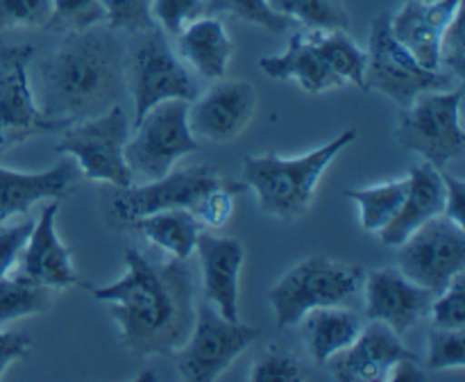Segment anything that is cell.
<instances>
[{"label": "cell", "mask_w": 465, "mask_h": 382, "mask_svg": "<svg viewBox=\"0 0 465 382\" xmlns=\"http://www.w3.org/2000/svg\"><path fill=\"white\" fill-rule=\"evenodd\" d=\"M440 71L450 73L459 82L465 75V48H463V25L461 12L452 18L440 41Z\"/></svg>", "instance_id": "ab89813d"}, {"label": "cell", "mask_w": 465, "mask_h": 382, "mask_svg": "<svg viewBox=\"0 0 465 382\" xmlns=\"http://www.w3.org/2000/svg\"><path fill=\"white\" fill-rule=\"evenodd\" d=\"M82 177L73 157H64L48 171L21 173L0 166V223L23 216L41 200H59Z\"/></svg>", "instance_id": "ffe728a7"}, {"label": "cell", "mask_w": 465, "mask_h": 382, "mask_svg": "<svg viewBox=\"0 0 465 382\" xmlns=\"http://www.w3.org/2000/svg\"><path fill=\"white\" fill-rule=\"evenodd\" d=\"M457 77L445 71L425 68L391 30L389 14H380L371 25L363 71V89L380 91L393 103L407 107L422 91L452 89ZM459 82V80H457ZM461 85V82H459Z\"/></svg>", "instance_id": "52a82bcc"}, {"label": "cell", "mask_w": 465, "mask_h": 382, "mask_svg": "<svg viewBox=\"0 0 465 382\" xmlns=\"http://www.w3.org/2000/svg\"><path fill=\"white\" fill-rule=\"evenodd\" d=\"M130 132V118L118 103L98 116L66 127L64 136L57 141V153L75 159L82 176L89 180L107 182L118 189H125L134 185V177L123 157Z\"/></svg>", "instance_id": "9c48e42d"}, {"label": "cell", "mask_w": 465, "mask_h": 382, "mask_svg": "<svg viewBox=\"0 0 465 382\" xmlns=\"http://www.w3.org/2000/svg\"><path fill=\"white\" fill-rule=\"evenodd\" d=\"M252 382H298L302 380V371L293 355L282 353L275 346L266 350L250 373Z\"/></svg>", "instance_id": "74e56055"}, {"label": "cell", "mask_w": 465, "mask_h": 382, "mask_svg": "<svg viewBox=\"0 0 465 382\" xmlns=\"http://www.w3.org/2000/svg\"><path fill=\"white\" fill-rule=\"evenodd\" d=\"M153 16L163 32L177 36L191 21L204 16V0H154Z\"/></svg>", "instance_id": "8d00e7d4"}, {"label": "cell", "mask_w": 465, "mask_h": 382, "mask_svg": "<svg viewBox=\"0 0 465 382\" xmlns=\"http://www.w3.org/2000/svg\"><path fill=\"white\" fill-rule=\"evenodd\" d=\"M461 5L463 0H407L391 16V30L422 66L440 71V41L452 18L461 12Z\"/></svg>", "instance_id": "d6986e66"}, {"label": "cell", "mask_w": 465, "mask_h": 382, "mask_svg": "<svg viewBox=\"0 0 465 382\" xmlns=\"http://www.w3.org/2000/svg\"><path fill=\"white\" fill-rule=\"evenodd\" d=\"M104 9V21L112 30L145 32L157 25L153 16L154 0H100Z\"/></svg>", "instance_id": "d6a6232c"}, {"label": "cell", "mask_w": 465, "mask_h": 382, "mask_svg": "<svg viewBox=\"0 0 465 382\" xmlns=\"http://www.w3.org/2000/svg\"><path fill=\"white\" fill-rule=\"evenodd\" d=\"M104 23V9L100 0H53L45 30L71 35V32L89 30V27Z\"/></svg>", "instance_id": "4dcf8cb0"}, {"label": "cell", "mask_w": 465, "mask_h": 382, "mask_svg": "<svg viewBox=\"0 0 465 382\" xmlns=\"http://www.w3.org/2000/svg\"><path fill=\"white\" fill-rule=\"evenodd\" d=\"M30 86L45 116L71 123L94 118L125 94V50L103 23L71 32L30 73Z\"/></svg>", "instance_id": "7a4b0ae2"}, {"label": "cell", "mask_w": 465, "mask_h": 382, "mask_svg": "<svg viewBox=\"0 0 465 382\" xmlns=\"http://www.w3.org/2000/svg\"><path fill=\"white\" fill-rule=\"evenodd\" d=\"M53 0H0V32L14 27H45Z\"/></svg>", "instance_id": "d590c367"}, {"label": "cell", "mask_w": 465, "mask_h": 382, "mask_svg": "<svg viewBox=\"0 0 465 382\" xmlns=\"http://www.w3.org/2000/svg\"><path fill=\"white\" fill-rule=\"evenodd\" d=\"M361 291L368 321L386 323L400 337L430 314L436 296L409 280L398 266L368 271Z\"/></svg>", "instance_id": "5bb4252c"}, {"label": "cell", "mask_w": 465, "mask_h": 382, "mask_svg": "<svg viewBox=\"0 0 465 382\" xmlns=\"http://www.w3.org/2000/svg\"><path fill=\"white\" fill-rule=\"evenodd\" d=\"M130 226L139 235H143L150 244L159 246L175 259H189L195 250V241L203 232L189 209H162V212L143 214V216L134 218Z\"/></svg>", "instance_id": "d4e9b609"}, {"label": "cell", "mask_w": 465, "mask_h": 382, "mask_svg": "<svg viewBox=\"0 0 465 382\" xmlns=\"http://www.w3.org/2000/svg\"><path fill=\"white\" fill-rule=\"evenodd\" d=\"M409 191V177L395 182H386L368 189H348L345 196L359 205L361 212V227L366 232H380L398 216Z\"/></svg>", "instance_id": "4316f807"}, {"label": "cell", "mask_w": 465, "mask_h": 382, "mask_svg": "<svg viewBox=\"0 0 465 382\" xmlns=\"http://www.w3.org/2000/svg\"><path fill=\"white\" fill-rule=\"evenodd\" d=\"M398 268L416 285L440 294L465 271V227L445 214L430 218L398 246Z\"/></svg>", "instance_id": "7c38bea8"}, {"label": "cell", "mask_w": 465, "mask_h": 382, "mask_svg": "<svg viewBox=\"0 0 465 382\" xmlns=\"http://www.w3.org/2000/svg\"><path fill=\"white\" fill-rule=\"evenodd\" d=\"M32 57V45L0 48V150L73 126L64 118L45 116L39 109L30 86Z\"/></svg>", "instance_id": "8fae6325"}, {"label": "cell", "mask_w": 465, "mask_h": 382, "mask_svg": "<svg viewBox=\"0 0 465 382\" xmlns=\"http://www.w3.org/2000/svg\"><path fill=\"white\" fill-rule=\"evenodd\" d=\"M204 14H232L239 21L263 27L268 32H284L293 23L272 12L266 0H204Z\"/></svg>", "instance_id": "1f68e13d"}, {"label": "cell", "mask_w": 465, "mask_h": 382, "mask_svg": "<svg viewBox=\"0 0 465 382\" xmlns=\"http://www.w3.org/2000/svg\"><path fill=\"white\" fill-rule=\"evenodd\" d=\"M272 12L307 30H348L350 14L343 0H266Z\"/></svg>", "instance_id": "f1b7e54d"}, {"label": "cell", "mask_w": 465, "mask_h": 382, "mask_svg": "<svg viewBox=\"0 0 465 382\" xmlns=\"http://www.w3.org/2000/svg\"><path fill=\"white\" fill-rule=\"evenodd\" d=\"M407 177L409 191L398 216L377 232L381 244L391 246V248H398L422 223L445 212V185L440 168L431 166L430 162H422L416 164Z\"/></svg>", "instance_id": "44dd1931"}, {"label": "cell", "mask_w": 465, "mask_h": 382, "mask_svg": "<svg viewBox=\"0 0 465 382\" xmlns=\"http://www.w3.org/2000/svg\"><path fill=\"white\" fill-rule=\"evenodd\" d=\"M434 327L463 330L465 327V271L459 273L440 294L434 296L430 307Z\"/></svg>", "instance_id": "836d02e7"}, {"label": "cell", "mask_w": 465, "mask_h": 382, "mask_svg": "<svg viewBox=\"0 0 465 382\" xmlns=\"http://www.w3.org/2000/svg\"><path fill=\"white\" fill-rule=\"evenodd\" d=\"M123 148L134 182L159 180L173 171L184 155L200 150L189 127V100L171 98L150 107L136 123Z\"/></svg>", "instance_id": "5b68a950"}, {"label": "cell", "mask_w": 465, "mask_h": 382, "mask_svg": "<svg viewBox=\"0 0 465 382\" xmlns=\"http://www.w3.org/2000/svg\"><path fill=\"white\" fill-rule=\"evenodd\" d=\"M465 367V335L463 330H443L431 327L430 332V357L427 368H463Z\"/></svg>", "instance_id": "e575fe53"}, {"label": "cell", "mask_w": 465, "mask_h": 382, "mask_svg": "<svg viewBox=\"0 0 465 382\" xmlns=\"http://www.w3.org/2000/svg\"><path fill=\"white\" fill-rule=\"evenodd\" d=\"M357 139V130H343L330 144L302 155L280 157L275 153L245 157L243 185L257 194L259 209L280 221H298L312 207L318 180L341 150Z\"/></svg>", "instance_id": "3957f363"}, {"label": "cell", "mask_w": 465, "mask_h": 382, "mask_svg": "<svg viewBox=\"0 0 465 382\" xmlns=\"http://www.w3.org/2000/svg\"><path fill=\"white\" fill-rule=\"evenodd\" d=\"M427 3H436V0H427Z\"/></svg>", "instance_id": "7bdbcfd3"}, {"label": "cell", "mask_w": 465, "mask_h": 382, "mask_svg": "<svg viewBox=\"0 0 465 382\" xmlns=\"http://www.w3.org/2000/svg\"><path fill=\"white\" fill-rule=\"evenodd\" d=\"M245 189L248 186L243 182H221V185L207 189L195 200L191 214H193V218L200 223L203 230H218V227L230 221L232 212H234V198L243 194Z\"/></svg>", "instance_id": "f546056e"}, {"label": "cell", "mask_w": 465, "mask_h": 382, "mask_svg": "<svg viewBox=\"0 0 465 382\" xmlns=\"http://www.w3.org/2000/svg\"><path fill=\"white\" fill-rule=\"evenodd\" d=\"M136 35L139 41L125 57L127 89L134 105L132 123L139 121L150 107L162 100L180 98L193 103L200 96V86L180 55L173 50L166 32L154 25Z\"/></svg>", "instance_id": "8992f818"}, {"label": "cell", "mask_w": 465, "mask_h": 382, "mask_svg": "<svg viewBox=\"0 0 465 382\" xmlns=\"http://www.w3.org/2000/svg\"><path fill=\"white\" fill-rule=\"evenodd\" d=\"M32 348V337L25 332H9L0 327V380L12 362L25 357Z\"/></svg>", "instance_id": "60d3db41"}, {"label": "cell", "mask_w": 465, "mask_h": 382, "mask_svg": "<svg viewBox=\"0 0 465 382\" xmlns=\"http://www.w3.org/2000/svg\"><path fill=\"white\" fill-rule=\"evenodd\" d=\"M259 68L272 80H295L307 94H321V91L339 89L345 85L343 77L331 68L325 55L316 48L307 30L295 32L286 53L263 57L259 62Z\"/></svg>", "instance_id": "7402d4cb"}, {"label": "cell", "mask_w": 465, "mask_h": 382, "mask_svg": "<svg viewBox=\"0 0 465 382\" xmlns=\"http://www.w3.org/2000/svg\"><path fill=\"white\" fill-rule=\"evenodd\" d=\"M54 289L12 271L0 280V327L16 323L25 317L45 314L53 307Z\"/></svg>", "instance_id": "484cf974"}, {"label": "cell", "mask_w": 465, "mask_h": 382, "mask_svg": "<svg viewBox=\"0 0 465 382\" xmlns=\"http://www.w3.org/2000/svg\"><path fill=\"white\" fill-rule=\"evenodd\" d=\"M225 182V177L218 176L209 166L182 168V171L166 173L159 180L141 182V185L118 189L112 196V209L116 218L130 226L134 218L143 214L162 212V209H189L195 200L212 186Z\"/></svg>", "instance_id": "4fadbf2b"}, {"label": "cell", "mask_w": 465, "mask_h": 382, "mask_svg": "<svg viewBox=\"0 0 465 382\" xmlns=\"http://www.w3.org/2000/svg\"><path fill=\"white\" fill-rule=\"evenodd\" d=\"M177 55L200 77L216 82L225 77L227 64L234 55V44L218 14H204L177 35Z\"/></svg>", "instance_id": "603a6c76"}, {"label": "cell", "mask_w": 465, "mask_h": 382, "mask_svg": "<svg viewBox=\"0 0 465 382\" xmlns=\"http://www.w3.org/2000/svg\"><path fill=\"white\" fill-rule=\"evenodd\" d=\"M257 94L248 80H216V85L189 103V127L195 139L225 141L236 139L252 121Z\"/></svg>", "instance_id": "9a60e30c"}, {"label": "cell", "mask_w": 465, "mask_h": 382, "mask_svg": "<svg viewBox=\"0 0 465 382\" xmlns=\"http://www.w3.org/2000/svg\"><path fill=\"white\" fill-rule=\"evenodd\" d=\"M316 48L325 55L345 85H357L363 89V71H366V53L345 35V30H307Z\"/></svg>", "instance_id": "83f0119b"}, {"label": "cell", "mask_w": 465, "mask_h": 382, "mask_svg": "<svg viewBox=\"0 0 465 382\" xmlns=\"http://www.w3.org/2000/svg\"><path fill=\"white\" fill-rule=\"evenodd\" d=\"M363 271L325 255H312L286 271L268 291L277 326L293 327L318 307H354L363 289Z\"/></svg>", "instance_id": "277c9868"}, {"label": "cell", "mask_w": 465, "mask_h": 382, "mask_svg": "<svg viewBox=\"0 0 465 382\" xmlns=\"http://www.w3.org/2000/svg\"><path fill=\"white\" fill-rule=\"evenodd\" d=\"M461 103V85L418 94L400 118V141L404 148L418 153L436 168L461 159L465 150Z\"/></svg>", "instance_id": "ba28073f"}, {"label": "cell", "mask_w": 465, "mask_h": 382, "mask_svg": "<svg viewBox=\"0 0 465 382\" xmlns=\"http://www.w3.org/2000/svg\"><path fill=\"white\" fill-rule=\"evenodd\" d=\"M300 335L313 362L325 367L336 353L348 348L363 330V317L352 307H318L300 318Z\"/></svg>", "instance_id": "cb8c5ba5"}, {"label": "cell", "mask_w": 465, "mask_h": 382, "mask_svg": "<svg viewBox=\"0 0 465 382\" xmlns=\"http://www.w3.org/2000/svg\"><path fill=\"white\" fill-rule=\"evenodd\" d=\"M195 255L203 273L204 300L230 321H239V276L245 262V246L236 236L200 232Z\"/></svg>", "instance_id": "ac0fdd59"}, {"label": "cell", "mask_w": 465, "mask_h": 382, "mask_svg": "<svg viewBox=\"0 0 465 382\" xmlns=\"http://www.w3.org/2000/svg\"><path fill=\"white\" fill-rule=\"evenodd\" d=\"M440 176H443L445 185V216L452 218L454 223L465 227V182L461 177L452 176V173H445L440 168Z\"/></svg>", "instance_id": "b9f144b4"}, {"label": "cell", "mask_w": 465, "mask_h": 382, "mask_svg": "<svg viewBox=\"0 0 465 382\" xmlns=\"http://www.w3.org/2000/svg\"><path fill=\"white\" fill-rule=\"evenodd\" d=\"M57 212V200H50L48 205H44L39 221H35V227H32L25 246H23L14 271L32 277V280L41 282L50 289L62 291L73 285H80V277L73 266L71 248L59 239L57 227H54Z\"/></svg>", "instance_id": "e0dca14e"}, {"label": "cell", "mask_w": 465, "mask_h": 382, "mask_svg": "<svg viewBox=\"0 0 465 382\" xmlns=\"http://www.w3.org/2000/svg\"><path fill=\"white\" fill-rule=\"evenodd\" d=\"M404 359H418L386 323L368 321L361 335L325 364L339 382L391 380V373Z\"/></svg>", "instance_id": "2e32d148"}, {"label": "cell", "mask_w": 465, "mask_h": 382, "mask_svg": "<svg viewBox=\"0 0 465 382\" xmlns=\"http://www.w3.org/2000/svg\"><path fill=\"white\" fill-rule=\"evenodd\" d=\"M125 266L116 282L91 289L107 303L123 348L134 357L175 353L195 321V282L186 259L153 262L127 248Z\"/></svg>", "instance_id": "6da1fadb"}, {"label": "cell", "mask_w": 465, "mask_h": 382, "mask_svg": "<svg viewBox=\"0 0 465 382\" xmlns=\"http://www.w3.org/2000/svg\"><path fill=\"white\" fill-rule=\"evenodd\" d=\"M259 327L230 321L209 300L195 305V321L191 335L175 350V364L186 382H212L252 346Z\"/></svg>", "instance_id": "30bf717a"}, {"label": "cell", "mask_w": 465, "mask_h": 382, "mask_svg": "<svg viewBox=\"0 0 465 382\" xmlns=\"http://www.w3.org/2000/svg\"><path fill=\"white\" fill-rule=\"evenodd\" d=\"M32 227H35L32 218H23L16 223H0V280L16 268Z\"/></svg>", "instance_id": "f35d334b"}]
</instances>
